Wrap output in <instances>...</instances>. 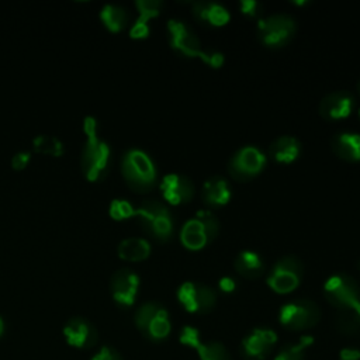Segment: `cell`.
Listing matches in <instances>:
<instances>
[{"instance_id":"obj_19","label":"cell","mask_w":360,"mask_h":360,"mask_svg":"<svg viewBox=\"0 0 360 360\" xmlns=\"http://www.w3.org/2000/svg\"><path fill=\"white\" fill-rule=\"evenodd\" d=\"M193 14L197 20L214 27L225 25L231 18L228 10L224 6L214 1L193 3Z\"/></svg>"},{"instance_id":"obj_8","label":"cell","mask_w":360,"mask_h":360,"mask_svg":"<svg viewBox=\"0 0 360 360\" xmlns=\"http://www.w3.org/2000/svg\"><path fill=\"white\" fill-rule=\"evenodd\" d=\"M302 263L295 256H284L276 262L267 276V285L277 294L294 291L302 277Z\"/></svg>"},{"instance_id":"obj_25","label":"cell","mask_w":360,"mask_h":360,"mask_svg":"<svg viewBox=\"0 0 360 360\" xmlns=\"http://www.w3.org/2000/svg\"><path fill=\"white\" fill-rule=\"evenodd\" d=\"M335 325L336 329L346 336L360 335V302L350 308L340 309L336 315Z\"/></svg>"},{"instance_id":"obj_15","label":"cell","mask_w":360,"mask_h":360,"mask_svg":"<svg viewBox=\"0 0 360 360\" xmlns=\"http://www.w3.org/2000/svg\"><path fill=\"white\" fill-rule=\"evenodd\" d=\"M160 190L163 198L173 204L179 205L183 202H188L194 195V184L193 181L181 174H166L160 181Z\"/></svg>"},{"instance_id":"obj_24","label":"cell","mask_w":360,"mask_h":360,"mask_svg":"<svg viewBox=\"0 0 360 360\" xmlns=\"http://www.w3.org/2000/svg\"><path fill=\"white\" fill-rule=\"evenodd\" d=\"M180 240H181L183 246L190 250L202 249L208 242L201 224L195 218L188 219L183 225L181 232H180Z\"/></svg>"},{"instance_id":"obj_14","label":"cell","mask_w":360,"mask_h":360,"mask_svg":"<svg viewBox=\"0 0 360 360\" xmlns=\"http://www.w3.org/2000/svg\"><path fill=\"white\" fill-rule=\"evenodd\" d=\"M63 336L68 345L77 349H90L98 340V332L96 326L80 316L72 318L63 328Z\"/></svg>"},{"instance_id":"obj_23","label":"cell","mask_w":360,"mask_h":360,"mask_svg":"<svg viewBox=\"0 0 360 360\" xmlns=\"http://www.w3.org/2000/svg\"><path fill=\"white\" fill-rule=\"evenodd\" d=\"M117 253L121 259L129 262L145 260L150 253V245L142 238H127L120 242Z\"/></svg>"},{"instance_id":"obj_29","label":"cell","mask_w":360,"mask_h":360,"mask_svg":"<svg viewBox=\"0 0 360 360\" xmlns=\"http://www.w3.org/2000/svg\"><path fill=\"white\" fill-rule=\"evenodd\" d=\"M197 352H198L200 360H232L226 347L222 343L215 340L201 343Z\"/></svg>"},{"instance_id":"obj_39","label":"cell","mask_w":360,"mask_h":360,"mask_svg":"<svg viewBox=\"0 0 360 360\" xmlns=\"http://www.w3.org/2000/svg\"><path fill=\"white\" fill-rule=\"evenodd\" d=\"M357 87H359V93H360V82H359V86H357Z\"/></svg>"},{"instance_id":"obj_36","label":"cell","mask_w":360,"mask_h":360,"mask_svg":"<svg viewBox=\"0 0 360 360\" xmlns=\"http://www.w3.org/2000/svg\"><path fill=\"white\" fill-rule=\"evenodd\" d=\"M339 360H360V350L354 347H343L339 352Z\"/></svg>"},{"instance_id":"obj_16","label":"cell","mask_w":360,"mask_h":360,"mask_svg":"<svg viewBox=\"0 0 360 360\" xmlns=\"http://www.w3.org/2000/svg\"><path fill=\"white\" fill-rule=\"evenodd\" d=\"M353 107L354 98L349 91H333L322 98L319 114L328 121H338L349 117Z\"/></svg>"},{"instance_id":"obj_34","label":"cell","mask_w":360,"mask_h":360,"mask_svg":"<svg viewBox=\"0 0 360 360\" xmlns=\"http://www.w3.org/2000/svg\"><path fill=\"white\" fill-rule=\"evenodd\" d=\"M91 360H122L121 354L110 346H103L93 357Z\"/></svg>"},{"instance_id":"obj_21","label":"cell","mask_w":360,"mask_h":360,"mask_svg":"<svg viewBox=\"0 0 360 360\" xmlns=\"http://www.w3.org/2000/svg\"><path fill=\"white\" fill-rule=\"evenodd\" d=\"M269 153L273 160L288 165L294 162L300 155V142L290 135H283L274 139L269 148Z\"/></svg>"},{"instance_id":"obj_33","label":"cell","mask_w":360,"mask_h":360,"mask_svg":"<svg viewBox=\"0 0 360 360\" xmlns=\"http://www.w3.org/2000/svg\"><path fill=\"white\" fill-rule=\"evenodd\" d=\"M30 159H31V153L30 152H25V150H20L17 152L13 158H11V167L17 172L20 170H24L28 163H30Z\"/></svg>"},{"instance_id":"obj_30","label":"cell","mask_w":360,"mask_h":360,"mask_svg":"<svg viewBox=\"0 0 360 360\" xmlns=\"http://www.w3.org/2000/svg\"><path fill=\"white\" fill-rule=\"evenodd\" d=\"M202 226L205 235H207V239L208 240H212L218 232H219V219L217 218V215L208 210H200L195 212V217H194Z\"/></svg>"},{"instance_id":"obj_10","label":"cell","mask_w":360,"mask_h":360,"mask_svg":"<svg viewBox=\"0 0 360 360\" xmlns=\"http://www.w3.org/2000/svg\"><path fill=\"white\" fill-rule=\"evenodd\" d=\"M177 300L187 312L207 314L217 304V292L202 283L186 281L177 290Z\"/></svg>"},{"instance_id":"obj_7","label":"cell","mask_w":360,"mask_h":360,"mask_svg":"<svg viewBox=\"0 0 360 360\" xmlns=\"http://www.w3.org/2000/svg\"><path fill=\"white\" fill-rule=\"evenodd\" d=\"M295 32V21L287 14H273L257 24V38L270 48H281L290 42Z\"/></svg>"},{"instance_id":"obj_32","label":"cell","mask_w":360,"mask_h":360,"mask_svg":"<svg viewBox=\"0 0 360 360\" xmlns=\"http://www.w3.org/2000/svg\"><path fill=\"white\" fill-rule=\"evenodd\" d=\"M180 343L193 349H198L201 346V339H200V330L193 328V326H184L180 332Z\"/></svg>"},{"instance_id":"obj_5","label":"cell","mask_w":360,"mask_h":360,"mask_svg":"<svg viewBox=\"0 0 360 360\" xmlns=\"http://www.w3.org/2000/svg\"><path fill=\"white\" fill-rule=\"evenodd\" d=\"M134 322L138 330L150 342L165 340L172 330L169 314L159 302L142 304L135 312Z\"/></svg>"},{"instance_id":"obj_27","label":"cell","mask_w":360,"mask_h":360,"mask_svg":"<svg viewBox=\"0 0 360 360\" xmlns=\"http://www.w3.org/2000/svg\"><path fill=\"white\" fill-rule=\"evenodd\" d=\"M312 336H302L298 342L285 345L280 349V352L274 356L273 360H305L307 349L312 345Z\"/></svg>"},{"instance_id":"obj_31","label":"cell","mask_w":360,"mask_h":360,"mask_svg":"<svg viewBox=\"0 0 360 360\" xmlns=\"http://www.w3.org/2000/svg\"><path fill=\"white\" fill-rule=\"evenodd\" d=\"M134 212H135V208L127 201V200H120V198H115L110 202V208H108V214L112 219H117V221H122V219H127V218H131L134 217Z\"/></svg>"},{"instance_id":"obj_28","label":"cell","mask_w":360,"mask_h":360,"mask_svg":"<svg viewBox=\"0 0 360 360\" xmlns=\"http://www.w3.org/2000/svg\"><path fill=\"white\" fill-rule=\"evenodd\" d=\"M32 148L35 152L41 153V155H46V156H52V158H59L65 153V146L63 143L52 135H37L32 139Z\"/></svg>"},{"instance_id":"obj_11","label":"cell","mask_w":360,"mask_h":360,"mask_svg":"<svg viewBox=\"0 0 360 360\" xmlns=\"http://www.w3.org/2000/svg\"><path fill=\"white\" fill-rule=\"evenodd\" d=\"M266 158L256 146H243L236 150L229 163V174L238 181H248L256 177L264 167Z\"/></svg>"},{"instance_id":"obj_37","label":"cell","mask_w":360,"mask_h":360,"mask_svg":"<svg viewBox=\"0 0 360 360\" xmlns=\"http://www.w3.org/2000/svg\"><path fill=\"white\" fill-rule=\"evenodd\" d=\"M235 281L231 277H222L219 280V290L224 292H232L235 290Z\"/></svg>"},{"instance_id":"obj_2","label":"cell","mask_w":360,"mask_h":360,"mask_svg":"<svg viewBox=\"0 0 360 360\" xmlns=\"http://www.w3.org/2000/svg\"><path fill=\"white\" fill-rule=\"evenodd\" d=\"M170 45L174 51L188 58H200L211 68H219L224 63L222 53L207 52L201 49V42L193 32V30L180 20H169L167 22Z\"/></svg>"},{"instance_id":"obj_4","label":"cell","mask_w":360,"mask_h":360,"mask_svg":"<svg viewBox=\"0 0 360 360\" xmlns=\"http://www.w3.org/2000/svg\"><path fill=\"white\" fill-rule=\"evenodd\" d=\"M134 217L141 222L146 233L159 242H166L173 233V218L169 208L155 200L143 201L141 207L135 208Z\"/></svg>"},{"instance_id":"obj_12","label":"cell","mask_w":360,"mask_h":360,"mask_svg":"<svg viewBox=\"0 0 360 360\" xmlns=\"http://www.w3.org/2000/svg\"><path fill=\"white\" fill-rule=\"evenodd\" d=\"M277 343V335L269 328H255L240 342L245 360H266Z\"/></svg>"},{"instance_id":"obj_17","label":"cell","mask_w":360,"mask_h":360,"mask_svg":"<svg viewBox=\"0 0 360 360\" xmlns=\"http://www.w3.org/2000/svg\"><path fill=\"white\" fill-rule=\"evenodd\" d=\"M135 6L138 8L139 17L132 24L129 30V37L135 39H142L149 35V20L155 18L160 13L162 1L159 0H136Z\"/></svg>"},{"instance_id":"obj_35","label":"cell","mask_w":360,"mask_h":360,"mask_svg":"<svg viewBox=\"0 0 360 360\" xmlns=\"http://www.w3.org/2000/svg\"><path fill=\"white\" fill-rule=\"evenodd\" d=\"M239 8H240V11H242L245 15H248V17H256V15L260 13L262 6H260V3H257V1H255V0H242V1L239 3Z\"/></svg>"},{"instance_id":"obj_13","label":"cell","mask_w":360,"mask_h":360,"mask_svg":"<svg viewBox=\"0 0 360 360\" xmlns=\"http://www.w3.org/2000/svg\"><path fill=\"white\" fill-rule=\"evenodd\" d=\"M139 288V277L131 269L117 270L110 280V291L112 300L124 308L131 307L135 302Z\"/></svg>"},{"instance_id":"obj_22","label":"cell","mask_w":360,"mask_h":360,"mask_svg":"<svg viewBox=\"0 0 360 360\" xmlns=\"http://www.w3.org/2000/svg\"><path fill=\"white\" fill-rule=\"evenodd\" d=\"M235 270L238 274H240L245 278H257L263 274L264 271V263L262 260V257L252 252V250H243L240 252L235 262H233Z\"/></svg>"},{"instance_id":"obj_20","label":"cell","mask_w":360,"mask_h":360,"mask_svg":"<svg viewBox=\"0 0 360 360\" xmlns=\"http://www.w3.org/2000/svg\"><path fill=\"white\" fill-rule=\"evenodd\" d=\"M332 150L336 156L347 162L360 160V135L353 132H342L333 136Z\"/></svg>"},{"instance_id":"obj_6","label":"cell","mask_w":360,"mask_h":360,"mask_svg":"<svg viewBox=\"0 0 360 360\" xmlns=\"http://www.w3.org/2000/svg\"><path fill=\"white\" fill-rule=\"evenodd\" d=\"M321 319L319 307L305 298L284 304L278 312L280 323L290 330H307L315 326Z\"/></svg>"},{"instance_id":"obj_26","label":"cell","mask_w":360,"mask_h":360,"mask_svg":"<svg viewBox=\"0 0 360 360\" xmlns=\"http://www.w3.org/2000/svg\"><path fill=\"white\" fill-rule=\"evenodd\" d=\"M100 20L108 31L120 32L128 24V13L118 4H105L100 10Z\"/></svg>"},{"instance_id":"obj_9","label":"cell","mask_w":360,"mask_h":360,"mask_svg":"<svg viewBox=\"0 0 360 360\" xmlns=\"http://www.w3.org/2000/svg\"><path fill=\"white\" fill-rule=\"evenodd\" d=\"M325 298L335 308L346 309L360 302V287L349 274H335L323 285Z\"/></svg>"},{"instance_id":"obj_1","label":"cell","mask_w":360,"mask_h":360,"mask_svg":"<svg viewBox=\"0 0 360 360\" xmlns=\"http://www.w3.org/2000/svg\"><path fill=\"white\" fill-rule=\"evenodd\" d=\"M86 142L80 155V167L89 181L103 180L111 166L110 145L100 139L96 118L86 117L83 121Z\"/></svg>"},{"instance_id":"obj_38","label":"cell","mask_w":360,"mask_h":360,"mask_svg":"<svg viewBox=\"0 0 360 360\" xmlns=\"http://www.w3.org/2000/svg\"><path fill=\"white\" fill-rule=\"evenodd\" d=\"M3 332H4V322H3V319L0 316V336L3 335Z\"/></svg>"},{"instance_id":"obj_3","label":"cell","mask_w":360,"mask_h":360,"mask_svg":"<svg viewBox=\"0 0 360 360\" xmlns=\"http://www.w3.org/2000/svg\"><path fill=\"white\" fill-rule=\"evenodd\" d=\"M121 172L127 184L138 191L145 193L156 183V167L148 153L141 149H129L121 160Z\"/></svg>"},{"instance_id":"obj_18","label":"cell","mask_w":360,"mask_h":360,"mask_svg":"<svg viewBox=\"0 0 360 360\" xmlns=\"http://www.w3.org/2000/svg\"><path fill=\"white\" fill-rule=\"evenodd\" d=\"M231 187L228 180L214 176L205 180L201 188V198L210 207H222L231 200Z\"/></svg>"}]
</instances>
